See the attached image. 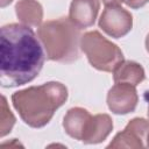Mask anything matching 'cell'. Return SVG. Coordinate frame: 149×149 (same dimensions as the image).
Here are the masks:
<instances>
[{"mask_svg": "<svg viewBox=\"0 0 149 149\" xmlns=\"http://www.w3.org/2000/svg\"><path fill=\"white\" fill-rule=\"evenodd\" d=\"M0 81L2 87H16L34 80L44 64L40 40L26 24L10 23L1 28Z\"/></svg>", "mask_w": 149, "mask_h": 149, "instance_id": "obj_1", "label": "cell"}, {"mask_svg": "<svg viewBox=\"0 0 149 149\" xmlns=\"http://www.w3.org/2000/svg\"><path fill=\"white\" fill-rule=\"evenodd\" d=\"M68 99V88L58 81H49L40 86L20 90L12 95L14 108L24 123L33 128H42L54 113Z\"/></svg>", "mask_w": 149, "mask_h": 149, "instance_id": "obj_2", "label": "cell"}, {"mask_svg": "<svg viewBox=\"0 0 149 149\" xmlns=\"http://www.w3.org/2000/svg\"><path fill=\"white\" fill-rule=\"evenodd\" d=\"M47 58L61 63H72L79 57L80 28L69 17L44 22L37 30Z\"/></svg>", "mask_w": 149, "mask_h": 149, "instance_id": "obj_3", "label": "cell"}, {"mask_svg": "<svg viewBox=\"0 0 149 149\" xmlns=\"http://www.w3.org/2000/svg\"><path fill=\"white\" fill-rule=\"evenodd\" d=\"M80 48L90 64L100 71L113 72L123 62L121 49L95 30L81 35Z\"/></svg>", "mask_w": 149, "mask_h": 149, "instance_id": "obj_4", "label": "cell"}, {"mask_svg": "<svg viewBox=\"0 0 149 149\" xmlns=\"http://www.w3.org/2000/svg\"><path fill=\"white\" fill-rule=\"evenodd\" d=\"M99 27L107 35L120 38L132 30L133 16L121 6H107L99 19Z\"/></svg>", "mask_w": 149, "mask_h": 149, "instance_id": "obj_5", "label": "cell"}, {"mask_svg": "<svg viewBox=\"0 0 149 149\" xmlns=\"http://www.w3.org/2000/svg\"><path fill=\"white\" fill-rule=\"evenodd\" d=\"M135 87L128 83H115L107 94L108 108L115 114H128L133 112L139 101Z\"/></svg>", "mask_w": 149, "mask_h": 149, "instance_id": "obj_6", "label": "cell"}, {"mask_svg": "<svg viewBox=\"0 0 149 149\" xmlns=\"http://www.w3.org/2000/svg\"><path fill=\"white\" fill-rule=\"evenodd\" d=\"M149 132V121L142 118H135L128 122L126 128L118 133L108 148H142L143 140Z\"/></svg>", "mask_w": 149, "mask_h": 149, "instance_id": "obj_7", "label": "cell"}, {"mask_svg": "<svg viewBox=\"0 0 149 149\" xmlns=\"http://www.w3.org/2000/svg\"><path fill=\"white\" fill-rule=\"evenodd\" d=\"M99 8V0H72L69 19L80 29L91 27L97 19Z\"/></svg>", "mask_w": 149, "mask_h": 149, "instance_id": "obj_8", "label": "cell"}, {"mask_svg": "<svg viewBox=\"0 0 149 149\" xmlns=\"http://www.w3.org/2000/svg\"><path fill=\"white\" fill-rule=\"evenodd\" d=\"M113 129V121L107 114H97L91 116L85 129L83 142L87 144L100 143L109 135Z\"/></svg>", "mask_w": 149, "mask_h": 149, "instance_id": "obj_9", "label": "cell"}, {"mask_svg": "<svg viewBox=\"0 0 149 149\" xmlns=\"http://www.w3.org/2000/svg\"><path fill=\"white\" fill-rule=\"evenodd\" d=\"M91 116L92 115L85 108L81 107L70 108L63 120V127L65 133L71 137H73L74 140L81 141Z\"/></svg>", "mask_w": 149, "mask_h": 149, "instance_id": "obj_10", "label": "cell"}, {"mask_svg": "<svg viewBox=\"0 0 149 149\" xmlns=\"http://www.w3.org/2000/svg\"><path fill=\"white\" fill-rule=\"evenodd\" d=\"M17 19L28 27H38L43 19V9L36 0H20L15 5Z\"/></svg>", "mask_w": 149, "mask_h": 149, "instance_id": "obj_11", "label": "cell"}, {"mask_svg": "<svg viewBox=\"0 0 149 149\" xmlns=\"http://www.w3.org/2000/svg\"><path fill=\"white\" fill-rule=\"evenodd\" d=\"M113 78L115 83H128L136 86L144 80L146 74L141 64L133 61H123L113 71Z\"/></svg>", "mask_w": 149, "mask_h": 149, "instance_id": "obj_12", "label": "cell"}, {"mask_svg": "<svg viewBox=\"0 0 149 149\" xmlns=\"http://www.w3.org/2000/svg\"><path fill=\"white\" fill-rule=\"evenodd\" d=\"M15 123V116L8 107L6 97L1 98V115H0V136L3 137L8 133H10L13 126Z\"/></svg>", "mask_w": 149, "mask_h": 149, "instance_id": "obj_13", "label": "cell"}, {"mask_svg": "<svg viewBox=\"0 0 149 149\" xmlns=\"http://www.w3.org/2000/svg\"><path fill=\"white\" fill-rule=\"evenodd\" d=\"M128 7L130 8H134V9H137L140 7H143L149 0H122Z\"/></svg>", "mask_w": 149, "mask_h": 149, "instance_id": "obj_14", "label": "cell"}, {"mask_svg": "<svg viewBox=\"0 0 149 149\" xmlns=\"http://www.w3.org/2000/svg\"><path fill=\"white\" fill-rule=\"evenodd\" d=\"M104 5L107 7V6H120L121 2H123L122 0H102Z\"/></svg>", "mask_w": 149, "mask_h": 149, "instance_id": "obj_15", "label": "cell"}, {"mask_svg": "<svg viewBox=\"0 0 149 149\" xmlns=\"http://www.w3.org/2000/svg\"><path fill=\"white\" fill-rule=\"evenodd\" d=\"M12 1H13V0H0V6L3 8V7H6V6H8Z\"/></svg>", "mask_w": 149, "mask_h": 149, "instance_id": "obj_16", "label": "cell"}, {"mask_svg": "<svg viewBox=\"0 0 149 149\" xmlns=\"http://www.w3.org/2000/svg\"><path fill=\"white\" fill-rule=\"evenodd\" d=\"M146 49L149 52V34L147 35V38H146Z\"/></svg>", "mask_w": 149, "mask_h": 149, "instance_id": "obj_17", "label": "cell"}, {"mask_svg": "<svg viewBox=\"0 0 149 149\" xmlns=\"http://www.w3.org/2000/svg\"><path fill=\"white\" fill-rule=\"evenodd\" d=\"M147 147H149V132H148V134H147Z\"/></svg>", "mask_w": 149, "mask_h": 149, "instance_id": "obj_18", "label": "cell"}, {"mask_svg": "<svg viewBox=\"0 0 149 149\" xmlns=\"http://www.w3.org/2000/svg\"><path fill=\"white\" fill-rule=\"evenodd\" d=\"M148 118H149V102H148Z\"/></svg>", "mask_w": 149, "mask_h": 149, "instance_id": "obj_19", "label": "cell"}]
</instances>
